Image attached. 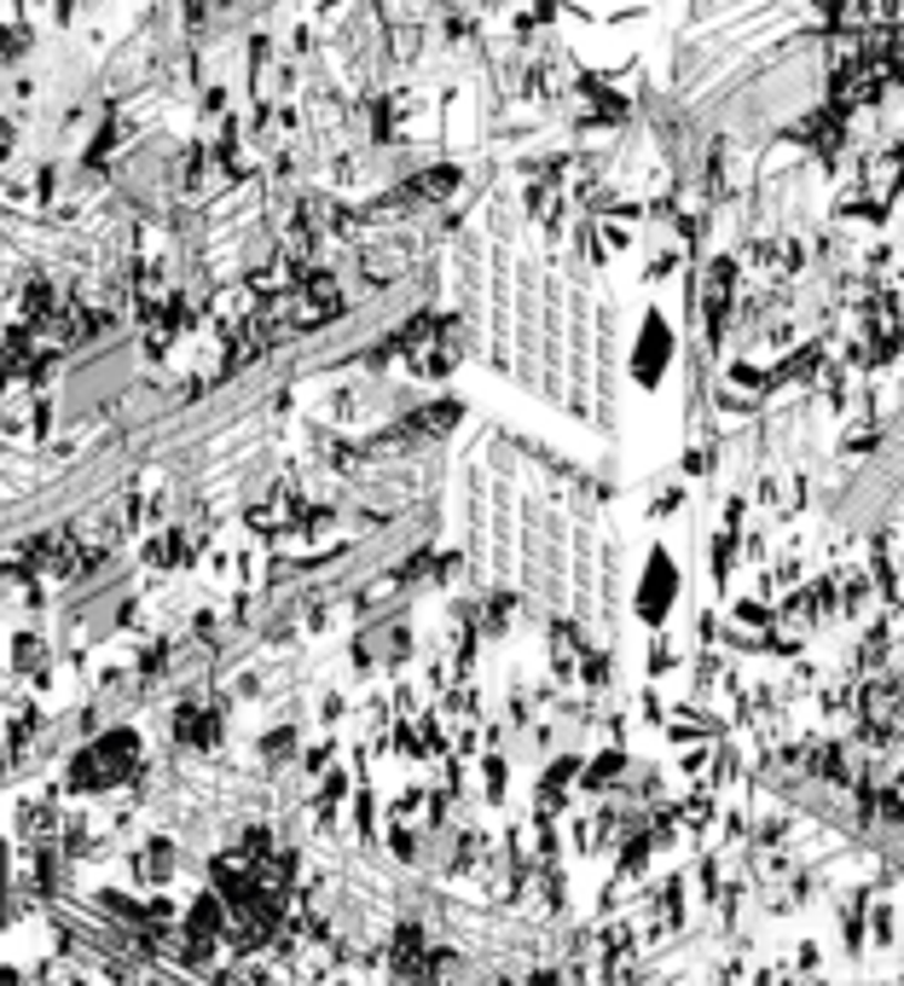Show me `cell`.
Masks as SVG:
<instances>
[{
    "instance_id": "cell-1",
    "label": "cell",
    "mask_w": 904,
    "mask_h": 986,
    "mask_svg": "<svg viewBox=\"0 0 904 986\" xmlns=\"http://www.w3.org/2000/svg\"><path fill=\"white\" fill-rule=\"evenodd\" d=\"M30 47H35V30H30V23H0V70L18 64Z\"/></svg>"
},
{
    "instance_id": "cell-2",
    "label": "cell",
    "mask_w": 904,
    "mask_h": 986,
    "mask_svg": "<svg viewBox=\"0 0 904 986\" xmlns=\"http://www.w3.org/2000/svg\"><path fill=\"white\" fill-rule=\"evenodd\" d=\"M441 41H447V47H470V41H476V18L458 12V7L441 12Z\"/></svg>"
},
{
    "instance_id": "cell-3",
    "label": "cell",
    "mask_w": 904,
    "mask_h": 986,
    "mask_svg": "<svg viewBox=\"0 0 904 986\" xmlns=\"http://www.w3.org/2000/svg\"><path fill=\"white\" fill-rule=\"evenodd\" d=\"M12 163H18V122L0 111V174H7Z\"/></svg>"
},
{
    "instance_id": "cell-4",
    "label": "cell",
    "mask_w": 904,
    "mask_h": 986,
    "mask_svg": "<svg viewBox=\"0 0 904 986\" xmlns=\"http://www.w3.org/2000/svg\"><path fill=\"white\" fill-rule=\"evenodd\" d=\"M812 7H817L823 18H841V7H846V0H812Z\"/></svg>"
}]
</instances>
